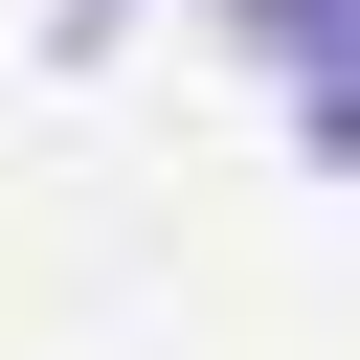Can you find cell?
I'll return each mask as SVG.
<instances>
[{"instance_id": "cell-2", "label": "cell", "mask_w": 360, "mask_h": 360, "mask_svg": "<svg viewBox=\"0 0 360 360\" xmlns=\"http://www.w3.org/2000/svg\"><path fill=\"white\" fill-rule=\"evenodd\" d=\"M292 135H315V158H338V180H360V45H338V68H315V90H292Z\"/></svg>"}, {"instance_id": "cell-1", "label": "cell", "mask_w": 360, "mask_h": 360, "mask_svg": "<svg viewBox=\"0 0 360 360\" xmlns=\"http://www.w3.org/2000/svg\"><path fill=\"white\" fill-rule=\"evenodd\" d=\"M225 45H248V68H292V90H315V68H338V45H360V0H225Z\"/></svg>"}, {"instance_id": "cell-3", "label": "cell", "mask_w": 360, "mask_h": 360, "mask_svg": "<svg viewBox=\"0 0 360 360\" xmlns=\"http://www.w3.org/2000/svg\"><path fill=\"white\" fill-rule=\"evenodd\" d=\"M90 22H112V0H90Z\"/></svg>"}]
</instances>
